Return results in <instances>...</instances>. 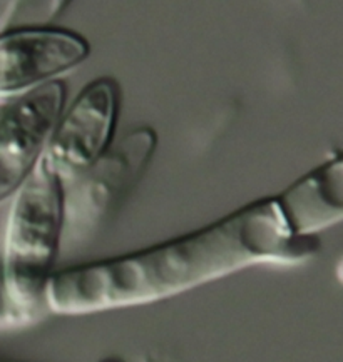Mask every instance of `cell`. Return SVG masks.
I'll return each instance as SVG.
<instances>
[{
	"label": "cell",
	"instance_id": "cell-1",
	"mask_svg": "<svg viewBox=\"0 0 343 362\" xmlns=\"http://www.w3.org/2000/svg\"><path fill=\"white\" fill-rule=\"evenodd\" d=\"M322 250L318 238L290 230L275 197L259 199L210 226L136 250L55 271L47 310L89 315L184 294L257 266H301Z\"/></svg>",
	"mask_w": 343,
	"mask_h": 362
},
{
	"label": "cell",
	"instance_id": "cell-2",
	"mask_svg": "<svg viewBox=\"0 0 343 362\" xmlns=\"http://www.w3.org/2000/svg\"><path fill=\"white\" fill-rule=\"evenodd\" d=\"M64 184L40 159L11 199L0 249L12 327L30 326L47 310V287L62 247Z\"/></svg>",
	"mask_w": 343,
	"mask_h": 362
},
{
	"label": "cell",
	"instance_id": "cell-3",
	"mask_svg": "<svg viewBox=\"0 0 343 362\" xmlns=\"http://www.w3.org/2000/svg\"><path fill=\"white\" fill-rule=\"evenodd\" d=\"M156 147L154 129H134L64 185L62 245L87 243L113 221L146 174Z\"/></svg>",
	"mask_w": 343,
	"mask_h": 362
},
{
	"label": "cell",
	"instance_id": "cell-4",
	"mask_svg": "<svg viewBox=\"0 0 343 362\" xmlns=\"http://www.w3.org/2000/svg\"><path fill=\"white\" fill-rule=\"evenodd\" d=\"M119 105V83L104 76L86 83L60 114L44 159L64 185L84 174L111 147Z\"/></svg>",
	"mask_w": 343,
	"mask_h": 362
},
{
	"label": "cell",
	"instance_id": "cell-5",
	"mask_svg": "<svg viewBox=\"0 0 343 362\" xmlns=\"http://www.w3.org/2000/svg\"><path fill=\"white\" fill-rule=\"evenodd\" d=\"M64 104L66 83L57 78L17 97L0 114V206L44 157Z\"/></svg>",
	"mask_w": 343,
	"mask_h": 362
},
{
	"label": "cell",
	"instance_id": "cell-6",
	"mask_svg": "<svg viewBox=\"0 0 343 362\" xmlns=\"http://www.w3.org/2000/svg\"><path fill=\"white\" fill-rule=\"evenodd\" d=\"M91 55V44L66 29L0 32V100L57 81Z\"/></svg>",
	"mask_w": 343,
	"mask_h": 362
},
{
	"label": "cell",
	"instance_id": "cell-7",
	"mask_svg": "<svg viewBox=\"0 0 343 362\" xmlns=\"http://www.w3.org/2000/svg\"><path fill=\"white\" fill-rule=\"evenodd\" d=\"M275 201L290 230L300 238H318V232L338 224L343 219L342 156L303 175Z\"/></svg>",
	"mask_w": 343,
	"mask_h": 362
},
{
	"label": "cell",
	"instance_id": "cell-8",
	"mask_svg": "<svg viewBox=\"0 0 343 362\" xmlns=\"http://www.w3.org/2000/svg\"><path fill=\"white\" fill-rule=\"evenodd\" d=\"M67 2L60 0H24L9 4L7 11L0 17V32L18 29H43L59 17Z\"/></svg>",
	"mask_w": 343,
	"mask_h": 362
},
{
	"label": "cell",
	"instance_id": "cell-9",
	"mask_svg": "<svg viewBox=\"0 0 343 362\" xmlns=\"http://www.w3.org/2000/svg\"><path fill=\"white\" fill-rule=\"evenodd\" d=\"M12 327L11 309H9L6 281H4V269H2V257H0V331Z\"/></svg>",
	"mask_w": 343,
	"mask_h": 362
}]
</instances>
